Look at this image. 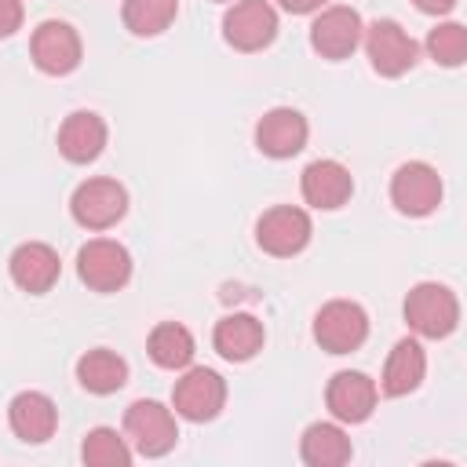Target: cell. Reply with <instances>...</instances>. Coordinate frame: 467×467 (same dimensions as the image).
<instances>
[{
    "label": "cell",
    "instance_id": "22",
    "mask_svg": "<svg viewBox=\"0 0 467 467\" xmlns=\"http://www.w3.org/2000/svg\"><path fill=\"white\" fill-rule=\"evenodd\" d=\"M299 456L310 467H339L350 460V438L336 423H310L303 431Z\"/></svg>",
    "mask_w": 467,
    "mask_h": 467
},
{
    "label": "cell",
    "instance_id": "23",
    "mask_svg": "<svg viewBox=\"0 0 467 467\" xmlns=\"http://www.w3.org/2000/svg\"><path fill=\"white\" fill-rule=\"evenodd\" d=\"M146 350H150L153 365H161V368H186V365L193 361V350H197V347H193V336H190L186 325L164 321V325H157V328L150 332Z\"/></svg>",
    "mask_w": 467,
    "mask_h": 467
},
{
    "label": "cell",
    "instance_id": "20",
    "mask_svg": "<svg viewBox=\"0 0 467 467\" xmlns=\"http://www.w3.org/2000/svg\"><path fill=\"white\" fill-rule=\"evenodd\" d=\"M423 372H427L423 347L416 339H398L394 350L387 354V365H383V394H390V398L412 394L423 383Z\"/></svg>",
    "mask_w": 467,
    "mask_h": 467
},
{
    "label": "cell",
    "instance_id": "4",
    "mask_svg": "<svg viewBox=\"0 0 467 467\" xmlns=\"http://www.w3.org/2000/svg\"><path fill=\"white\" fill-rule=\"evenodd\" d=\"M368 336V314L350 299H332L314 317V339L328 354H350Z\"/></svg>",
    "mask_w": 467,
    "mask_h": 467
},
{
    "label": "cell",
    "instance_id": "21",
    "mask_svg": "<svg viewBox=\"0 0 467 467\" xmlns=\"http://www.w3.org/2000/svg\"><path fill=\"white\" fill-rule=\"evenodd\" d=\"M77 379L84 390L91 394H113L128 383V361L106 347L99 350H88L80 361H77Z\"/></svg>",
    "mask_w": 467,
    "mask_h": 467
},
{
    "label": "cell",
    "instance_id": "17",
    "mask_svg": "<svg viewBox=\"0 0 467 467\" xmlns=\"http://www.w3.org/2000/svg\"><path fill=\"white\" fill-rule=\"evenodd\" d=\"M376 383L365 376V372H336L328 379V390H325V401L332 409L336 420L343 423H361L372 416L376 409Z\"/></svg>",
    "mask_w": 467,
    "mask_h": 467
},
{
    "label": "cell",
    "instance_id": "18",
    "mask_svg": "<svg viewBox=\"0 0 467 467\" xmlns=\"http://www.w3.org/2000/svg\"><path fill=\"white\" fill-rule=\"evenodd\" d=\"M102 146H106V120L99 113L77 109V113H69L62 120V128H58V150H62L66 161L88 164V161H95L102 153Z\"/></svg>",
    "mask_w": 467,
    "mask_h": 467
},
{
    "label": "cell",
    "instance_id": "9",
    "mask_svg": "<svg viewBox=\"0 0 467 467\" xmlns=\"http://www.w3.org/2000/svg\"><path fill=\"white\" fill-rule=\"evenodd\" d=\"M390 201L401 215H431L441 204V175L423 161H409L390 179Z\"/></svg>",
    "mask_w": 467,
    "mask_h": 467
},
{
    "label": "cell",
    "instance_id": "1",
    "mask_svg": "<svg viewBox=\"0 0 467 467\" xmlns=\"http://www.w3.org/2000/svg\"><path fill=\"white\" fill-rule=\"evenodd\" d=\"M405 321L412 332H420L427 339H445L460 321V303H456L452 288H445L438 281H420L405 296Z\"/></svg>",
    "mask_w": 467,
    "mask_h": 467
},
{
    "label": "cell",
    "instance_id": "28",
    "mask_svg": "<svg viewBox=\"0 0 467 467\" xmlns=\"http://www.w3.org/2000/svg\"><path fill=\"white\" fill-rule=\"evenodd\" d=\"M285 11H292V15H310V11H317V7H325L328 0H277Z\"/></svg>",
    "mask_w": 467,
    "mask_h": 467
},
{
    "label": "cell",
    "instance_id": "14",
    "mask_svg": "<svg viewBox=\"0 0 467 467\" xmlns=\"http://www.w3.org/2000/svg\"><path fill=\"white\" fill-rule=\"evenodd\" d=\"M306 117L299 109H288V106H277V109H266L255 124V146L274 157V161H285V157H296L303 146H306Z\"/></svg>",
    "mask_w": 467,
    "mask_h": 467
},
{
    "label": "cell",
    "instance_id": "11",
    "mask_svg": "<svg viewBox=\"0 0 467 467\" xmlns=\"http://www.w3.org/2000/svg\"><path fill=\"white\" fill-rule=\"evenodd\" d=\"M226 401V383L219 372L212 368H190L175 390H171V405L182 420H193V423H204V420H215L219 409Z\"/></svg>",
    "mask_w": 467,
    "mask_h": 467
},
{
    "label": "cell",
    "instance_id": "15",
    "mask_svg": "<svg viewBox=\"0 0 467 467\" xmlns=\"http://www.w3.org/2000/svg\"><path fill=\"white\" fill-rule=\"evenodd\" d=\"M7 423H11L15 438H22V441H29V445H40V441H47V438L55 434V427H58V409H55V401H51L47 394H40V390H22V394H15L11 405H7Z\"/></svg>",
    "mask_w": 467,
    "mask_h": 467
},
{
    "label": "cell",
    "instance_id": "29",
    "mask_svg": "<svg viewBox=\"0 0 467 467\" xmlns=\"http://www.w3.org/2000/svg\"><path fill=\"white\" fill-rule=\"evenodd\" d=\"M420 11H427V15H449L452 7H456V0H412Z\"/></svg>",
    "mask_w": 467,
    "mask_h": 467
},
{
    "label": "cell",
    "instance_id": "5",
    "mask_svg": "<svg viewBox=\"0 0 467 467\" xmlns=\"http://www.w3.org/2000/svg\"><path fill=\"white\" fill-rule=\"evenodd\" d=\"M310 234H314L310 215L303 208H292V204H277V208L263 212L259 223H255L259 248L277 255V259H288V255L303 252L310 244Z\"/></svg>",
    "mask_w": 467,
    "mask_h": 467
},
{
    "label": "cell",
    "instance_id": "25",
    "mask_svg": "<svg viewBox=\"0 0 467 467\" xmlns=\"http://www.w3.org/2000/svg\"><path fill=\"white\" fill-rule=\"evenodd\" d=\"M80 456L88 467H128L131 463V449L124 445V438L113 427H95L88 431Z\"/></svg>",
    "mask_w": 467,
    "mask_h": 467
},
{
    "label": "cell",
    "instance_id": "24",
    "mask_svg": "<svg viewBox=\"0 0 467 467\" xmlns=\"http://www.w3.org/2000/svg\"><path fill=\"white\" fill-rule=\"evenodd\" d=\"M120 15H124V26L135 36H157L175 22L179 0H124Z\"/></svg>",
    "mask_w": 467,
    "mask_h": 467
},
{
    "label": "cell",
    "instance_id": "27",
    "mask_svg": "<svg viewBox=\"0 0 467 467\" xmlns=\"http://www.w3.org/2000/svg\"><path fill=\"white\" fill-rule=\"evenodd\" d=\"M22 26V4L18 0H0V36H11Z\"/></svg>",
    "mask_w": 467,
    "mask_h": 467
},
{
    "label": "cell",
    "instance_id": "12",
    "mask_svg": "<svg viewBox=\"0 0 467 467\" xmlns=\"http://www.w3.org/2000/svg\"><path fill=\"white\" fill-rule=\"evenodd\" d=\"M361 33H365V26L354 7H325L310 26V44L321 58L339 62L361 44Z\"/></svg>",
    "mask_w": 467,
    "mask_h": 467
},
{
    "label": "cell",
    "instance_id": "26",
    "mask_svg": "<svg viewBox=\"0 0 467 467\" xmlns=\"http://www.w3.org/2000/svg\"><path fill=\"white\" fill-rule=\"evenodd\" d=\"M427 51H431V58L438 66H449V69L452 66H463V58H467V29L460 22L434 26L431 36H427Z\"/></svg>",
    "mask_w": 467,
    "mask_h": 467
},
{
    "label": "cell",
    "instance_id": "16",
    "mask_svg": "<svg viewBox=\"0 0 467 467\" xmlns=\"http://www.w3.org/2000/svg\"><path fill=\"white\" fill-rule=\"evenodd\" d=\"M299 190H303V201L314 204V208H343L354 193V179L350 171L339 164V161H314L303 168V179H299Z\"/></svg>",
    "mask_w": 467,
    "mask_h": 467
},
{
    "label": "cell",
    "instance_id": "13",
    "mask_svg": "<svg viewBox=\"0 0 467 467\" xmlns=\"http://www.w3.org/2000/svg\"><path fill=\"white\" fill-rule=\"evenodd\" d=\"M7 270H11V281L29 292V296H44L55 288L58 274H62V263H58V252L44 241H26L11 252L7 259Z\"/></svg>",
    "mask_w": 467,
    "mask_h": 467
},
{
    "label": "cell",
    "instance_id": "6",
    "mask_svg": "<svg viewBox=\"0 0 467 467\" xmlns=\"http://www.w3.org/2000/svg\"><path fill=\"white\" fill-rule=\"evenodd\" d=\"M416 40L394 22V18H379L365 29V55L372 62V69L379 77H401L416 66Z\"/></svg>",
    "mask_w": 467,
    "mask_h": 467
},
{
    "label": "cell",
    "instance_id": "8",
    "mask_svg": "<svg viewBox=\"0 0 467 467\" xmlns=\"http://www.w3.org/2000/svg\"><path fill=\"white\" fill-rule=\"evenodd\" d=\"M29 51H33V62L40 73H51V77H66L80 66V36L69 22H40L33 29V40H29Z\"/></svg>",
    "mask_w": 467,
    "mask_h": 467
},
{
    "label": "cell",
    "instance_id": "19",
    "mask_svg": "<svg viewBox=\"0 0 467 467\" xmlns=\"http://www.w3.org/2000/svg\"><path fill=\"white\" fill-rule=\"evenodd\" d=\"M263 321H255L252 314H226L219 325H215V350L226 358V361H248L263 350Z\"/></svg>",
    "mask_w": 467,
    "mask_h": 467
},
{
    "label": "cell",
    "instance_id": "7",
    "mask_svg": "<svg viewBox=\"0 0 467 467\" xmlns=\"http://www.w3.org/2000/svg\"><path fill=\"white\" fill-rule=\"evenodd\" d=\"M124 431H128L131 445L142 456H164L175 445V438H179V427H175L171 409H164L161 401H146V398L128 405Z\"/></svg>",
    "mask_w": 467,
    "mask_h": 467
},
{
    "label": "cell",
    "instance_id": "10",
    "mask_svg": "<svg viewBox=\"0 0 467 467\" xmlns=\"http://www.w3.org/2000/svg\"><path fill=\"white\" fill-rule=\"evenodd\" d=\"M223 36L237 51H263L277 36V11L266 0H241L226 11Z\"/></svg>",
    "mask_w": 467,
    "mask_h": 467
},
{
    "label": "cell",
    "instance_id": "3",
    "mask_svg": "<svg viewBox=\"0 0 467 467\" xmlns=\"http://www.w3.org/2000/svg\"><path fill=\"white\" fill-rule=\"evenodd\" d=\"M77 274L95 292H117L131 277V255L109 237H95L77 252Z\"/></svg>",
    "mask_w": 467,
    "mask_h": 467
},
{
    "label": "cell",
    "instance_id": "2",
    "mask_svg": "<svg viewBox=\"0 0 467 467\" xmlns=\"http://www.w3.org/2000/svg\"><path fill=\"white\" fill-rule=\"evenodd\" d=\"M69 212L88 230H109L128 212V190L117 179H88L73 190Z\"/></svg>",
    "mask_w": 467,
    "mask_h": 467
}]
</instances>
